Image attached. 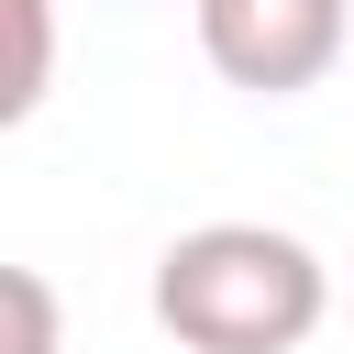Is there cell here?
<instances>
[{"instance_id": "cell-2", "label": "cell", "mask_w": 354, "mask_h": 354, "mask_svg": "<svg viewBox=\"0 0 354 354\" xmlns=\"http://www.w3.org/2000/svg\"><path fill=\"white\" fill-rule=\"evenodd\" d=\"M199 11V55L221 88L243 100H299L343 66V33H354V0H188Z\"/></svg>"}, {"instance_id": "cell-4", "label": "cell", "mask_w": 354, "mask_h": 354, "mask_svg": "<svg viewBox=\"0 0 354 354\" xmlns=\"http://www.w3.org/2000/svg\"><path fill=\"white\" fill-rule=\"evenodd\" d=\"M0 310H11V354H55V288H44V266H0Z\"/></svg>"}, {"instance_id": "cell-3", "label": "cell", "mask_w": 354, "mask_h": 354, "mask_svg": "<svg viewBox=\"0 0 354 354\" xmlns=\"http://www.w3.org/2000/svg\"><path fill=\"white\" fill-rule=\"evenodd\" d=\"M11 11V88H0V122H33L44 88H55V0H0Z\"/></svg>"}, {"instance_id": "cell-1", "label": "cell", "mask_w": 354, "mask_h": 354, "mask_svg": "<svg viewBox=\"0 0 354 354\" xmlns=\"http://www.w3.org/2000/svg\"><path fill=\"white\" fill-rule=\"evenodd\" d=\"M155 321L188 354H299L332 321V266L277 221H199L155 254Z\"/></svg>"}]
</instances>
